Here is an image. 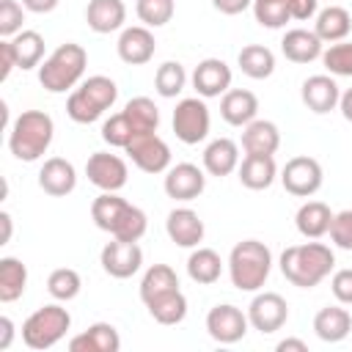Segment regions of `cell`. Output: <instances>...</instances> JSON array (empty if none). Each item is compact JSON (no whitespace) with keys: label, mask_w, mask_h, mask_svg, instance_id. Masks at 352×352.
<instances>
[{"label":"cell","mask_w":352,"mask_h":352,"mask_svg":"<svg viewBox=\"0 0 352 352\" xmlns=\"http://www.w3.org/2000/svg\"><path fill=\"white\" fill-rule=\"evenodd\" d=\"M280 275L297 286V289H314L319 286L324 278H330L333 267H336V253L330 245L324 242H302V245H292L280 253L278 258Z\"/></svg>","instance_id":"obj_1"},{"label":"cell","mask_w":352,"mask_h":352,"mask_svg":"<svg viewBox=\"0 0 352 352\" xmlns=\"http://www.w3.org/2000/svg\"><path fill=\"white\" fill-rule=\"evenodd\" d=\"M55 138V121L44 110H22L8 126V151L22 162H36L47 154Z\"/></svg>","instance_id":"obj_2"},{"label":"cell","mask_w":352,"mask_h":352,"mask_svg":"<svg viewBox=\"0 0 352 352\" xmlns=\"http://www.w3.org/2000/svg\"><path fill=\"white\" fill-rule=\"evenodd\" d=\"M228 278L239 292H258L272 270V253L258 239H242L228 253Z\"/></svg>","instance_id":"obj_3"},{"label":"cell","mask_w":352,"mask_h":352,"mask_svg":"<svg viewBox=\"0 0 352 352\" xmlns=\"http://www.w3.org/2000/svg\"><path fill=\"white\" fill-rule=\"evenodd\" d=\"M88 66V52L82 44L66 41L58 50L50 52V58H44V63L38 66V82L44 91L50 94H66L74 91L85 74Z\"/></svg>","instance_id":"obj_4"},{"label":"cell","mask_w":352,"mask_h":352,"mask_svg":"<svg viewBox=\"0 0 352 352\" xmlns=\"http://www.w3.org/2000/svg\"><path fill=\"white\" fill-rule=\"evenodd\" d=\"M116 99H118V85L104 74H94L82 80L74 91H69L66 116L77 124H94L116 104Z\"/></svg>","instance_id":"obj_5"},{"label":"cell","mask_w":352,"mask_h":352,"mask_svg":"<svg viewBox=\"0 0 352 352\" xmlns=\"http://www.w3.org/2000/svg\"><path fill=\"white\" fill-rule=\"evenodd\" d=\"M69 327H72V314L60 302L41 305L22 322V344L36 352L52 349L69 333Z\"/></svg>","instance_id":"obj_6"},{"label":"cell","mask_w":352,"mask_h":352,"mask_svg":"<svg viewBox=\"0 0 352 352\" xmlns=\"http://www.w3.org/2000/svg\"><path fill=\"white\" fill-rule=\"evenodd\" d=\"M170 124H173V135L184 146H195L209 135L212 116H209V107H206V102L201 96H187V99L176 102Z\"/></svg>","instance_id":"obj_7"},{"label":"cell","mask_w":352,"mask_h":352,"mask_svg":"<svg viewBox=\"0 0 352 352\" xmlns=\"http://www.w3.org/2000/svg\"><path fill=\"white\" fill-rule=\"evenodd\" d=\"M322 182H324V170H322L319 160H314L308 154L292 157L283 165V170H280V184L294 198H311V195H316L322 190Z\"/></svg>","instance_id":"obj_8"},{"label":"cell","mask_w":352,"mask_h":352,"mask_svg":"<svg viewBox=\"0 0 352 352\" xmlns=\"http://www.w3.org/2000/svg\"><path fill=\"white\" fill-rule=\"evenodd\" d=\"M85 176L102 192H118L129 182V168L113 151H94L85 162Z\"/></svg>","instance_id":"obj_9"},{"label":"cell","mask_w":352,"mask_h":352,"mask_svg":"<svg viewBox=\"0 0 352 352\" xmlns=\"http://www.w3.org/2000/svg\"><path fill=\"white\" fill-rule=\"evenodd\" d=\"M248 311L231 305V302H223V305H214L209 308L206 314V333L212 341L217 344H236L248 336Z\"/></svg>","instance_id":"obj_10"},{"label":"cell","mask_w":352,"mask_h":352,"mask_svg":"<svg viewBox=\"0 0 352 352\" xmlns=\"http://www.w3.org/2000/svg\"><path fill=\"white\" fill-rule=\"evenodd\" d=\"M124 151L143 173H165L170 168V146L157 132H143L132 138Z\"/></svg>","instance_id":"obj_11"},{"label":"cell","mask_w":352,"mask_h":352,"mask_svg":"<svg viewBox=\"0 0 352 352\" xmlns=\"http://www.w3.org/2000/svg\"><path fill=\"white\" fill-rule=\"evenodd\" d=\"M289 319V302L278 292H258L248 305V322L261 336L280 330Z\"/></svg>","instance_id":"obj_12"},{"label":"cell","mask_w":352,"mask_h":352,"mask_svg":"<svg viewBox=\"0 0 352 352\" xmlns=\"http://www.w3.org/2000/svg\"><path fill=\"white\" fill-rule=\"evenodd\" d=\"M99 264H102V270L110 278L126 280V278H132L143 267V250H140L138 242H124V239H116L113 236V242H107L102 248Z\"/></svg>","instance_id":"obj_13"},{"label":"cell","mask_w":352,"mask_h":352,"mask_svg":"<svg viewBox=\"0 0 352 352\" xmlns=\"http://www.w3.org/2000/svg\"><path fill=\"white\" fill-rule=\"evenodd\" d=\"M165 195L173 198V201H195L204 187H206V176H204V168L192 165V162H179V165H170L165 170Z\"/></svg>","instance_id":"obj_14"},{"label":"cell","mask_w":352,"mask_h":352,"mask_svg":"<svg viewBox=\"0 0 352 352\" xmlns=\"http://www.w3.org/2000/svg\"><path fill=\"white\" fill-rule=\"evenodd\" d=\"M231 66L223 58H204L195 69H192V88L201 99H214L223 96L231 88Z\"/></svg>","instance_id":"obj_15"},{"label":"cell","mask_w":352,"mask_h":352,"mask_svg":"<svg viewBox=\"0 0 352 352\" xmlns=\"http://www.w3.org/2000/svg\"><path fill=\"white\" fill-rule=\"evenodd\" d=\"M116 52L124 63L129 66H143L154 58L157 52V41H154V33L151 28L146 25H132V28H124L118 41H116Z\"/></svg>","instance_id":"obj_16"},{"label":"cell","mask_w":352,"mask_h":352,"mask_svg":"<svg viewBox=\"0 0 352 352\" xmlns=\"http://www.w3.org/2000/svg\"><path fill=\"white\" fill-rule=\"evenodd\" d=\"M300 96H302V104H305L311 113L324 116V113H330V110L338 107V102H341V88H338V82H336L333 74H311V77L302 82Z\"/></svg>","instance_id":"obj_17"},{"label":"cell","mask_w":352,"mask_h":352,"mask_svg":"<svg viewBox=\"0 0 352 352\" xmlns=\"http://www.w3.org/2000/svg\"><path fill=\"white\" fill-rule=\"evenodd\" d=\"M165 231L170 236L173 245L179 248H198L204 242V220L198 217V212H192L190 206H179V209H170L168 212V220H165Z\"/></svg>","instance_id":"obj_18"},{"label":"cell","mask_w":352,"mask_h":352,"mask_svg":"<svg viewBox=\"0 0 352 352\" xmlns=\"http://www.w3.org/2000/svg\"><path fill=\"white\" fill-rule=\"evenodd\" d=\"M38 187L52 195V198H63L69 192H74L77 187V170L69 160L63 157H50L44 160L41 170H38Z\"/></svg>","instance_id":"obj_19"},{"label":"cell","mask_w":352,"mask_h":352,"mask_svg":"<svg viewBox=\"0 0 352 352\" xmlns=\"http://www.w3.org/2000/svg\"><path fill=\"white\" fill-rule=\"evenodd\" d=\"M280 52H283V58L292 60V63H311V60L322 58L324 41H322L314 30L292 28V30H286L283 38H280Z\"/></svg>","instance_id":"obj_20"},{"label":"cell","mask_w":352,"mask_h":352,"mask_svg":"<svg viewBox=\"0 0 352 352\" xmlns=\"http://www.w3.org/2000/svg\"><path fill=\"white\" fill-rule=\"evenodd\" d=\"M220 116L231 126H248L258 116V99L248 88H228L220 96Z\"/></svg>","instance_id":"obj_21"},{"label":"cell","mask_w":352,"mask_h":352,"mask_svg":"<svg viewBox=\"0 0 352 352\" xmlns=\"http://www.w3.org/2000/svg\"><path fill=\"white\" fill-rule=\"evenodd\" d=\"M121 336L110 322H94L88 330L69 338V352H118Z\"/></svg>","instance_id":"obj_22"},{"label":"cell","mask_w":352,"mask_h":352,"mask_svg":"<svg viewBox=\"0 0 352 352\" xmlns=\"http://www.w3.org/2000/svg\"><path fill=\"white\" fill-rule=\"evenodd\" d=\"M85 22L94 33H116L124 30L126 22V6L124 0H88L85 6Z\"/></svg>","instance_id":"obj_23"},{"label":"cell","mask_w":352,"mask_h":352,"mask_svg":"<svg viewBox=\"0 0 352 352\" xmlns=\"http://www.w3.org/2000/svg\"><path fill=\"white\" fill-rule=\"evenodd\" d=\"M314 333L316 338L327 344H338L352 333V314L338 302V305H324L314 316Z\"/></svg>","instance_id":"obj_24"},{"label":"cell","mask_w":352,"mask_h":352,"mask_svg":"<svg viewBox=\"0 0 352 352\" xmlns=\"http://www.w3.org/2000/svg\"><path fill=\"white\" fill-rule=\"evenodd\" d=\"M242 187L248 190H267L278 179V165L272 154H245V160L236 168Z\"/></svg>","instance_id":"obj_25"},{"label":"cell","mask_w":352,"mask_h":352,"mask_svg":"<svg viewBox=\"0 0 352 352\" xmlns=\"http://www.w3.org/2000/svg\"><path fill=\"white\" fill-rule=\"evenodd\" d=\"M333 217L336 212H330L324 201H305L294 214V226L305 239H322L324 234H330Z\"/></svg>","instance_id":"obj_26"},{"label":"cell","mask_w":352,"mask_h":352,"mask_svg":"<svg viewBox=\"0 0 352 352\" xmlns=\"http://www.w3.org/2000/svg\"><path fill=\"white\" fill-rule=\"evenodd\" d=\"M242 148L245 154H275L280 148V129L267 118H253L242 126Z\"/></svg>","instance_id":"obj_27"},{"label":"cell","mask_w":352,"mask_h":352,"mask_svg":"<svg viewBox=\"0 0 352 352\" xmlns=\"http://www.w3.org/2000/svg\"><path fill=\"white\" fill-rule=\"evenodd\" d=\"M239 168V146L231 138H214L206 148H204V170L209 176H228Z\"/></svg>","instance_id":"obj_28"},{"label":"cell","mask_w":352,"mask_h":352,"mask_svg":"<svg viewBox=\"0 0 352 352\" xmlns=\"http://www.w3.org/2000/svg\"><path fill=\"white\" fill-rule=\"evenodd\" d=\"M352 30V16L344 6H327L314 16V33L324 41V44H336L344 41Z\"/></svg>","instance_id":"obj_29"},{"label":"cell","mask_w":352,"mask_h":352,"mask_svg":"<svg viewBox=\"0 0 352 352\" xmlns=\"http://www.w3.org/2000/svg\"><path fill=\"white\" fill-rule=\"evenodd\" d=\"M187 275L192 283L198 286H212L220 280L223 275V258L217 250L212 248H192V253L187 256Z\"/></svg>","instance_id":"obj_30"},{"label":"cell","mask_w":352,"mask_h":352,"mask_svg":"<svg viewBox=\"0 0 352 352\" xmlns=\"http://www.w3.org/2000/svg\"><path fill=\"white\" fill-rule=\"evenodd\" d=\"M126 209H129V201L126 198H121L118 192H102L91 204V220L96 223V228H102V231H107L113 236V231L124 220Z\"/></svg>","instance_id":"obj_31"},{"label":"cell","mask_w":352,"mask_h":352,"mask_svg":"<svg viewBox=\"0 0 352 352\" xmlns=\"http://www.w3.org/2000/svg\"><path fill=\"white\" fill-rule=\"evenodd\" d=\"M236 66H239L242 74L250 77V80H267V77H272V72H275V55H272V50L264 47V44H248V47L239 50Z\"/></svg>","instance_id":"obj_32"},{"label":"cell","mask_w":352,"mask_h":352,"mask_svg":"<svg viewBox=\"0 0 352 352\" xmlns=\"http://www.w3.org/2000/svg\"><path fill=\"white\" fill-rule=\"evenodd\" d=\"M173 289H179V275L168 264H151L140 278V300H143V305L157 300V297H162V294H168V292H173Z\"/></svg>","instance_id":"obj_33"},{"label":"cell","mask_w":352,"mask_h":352,"mask_svg":"<svg viewBox=\"0 0 352 352\" xmlns=\"http://www.w3.org/2000/svg\"><path fill=\"white\" fill-rule=\"evenodd\" d=\"M25 289H28V267L14 256H3L0 258V302L19 300Z\"/></svg>","instance_id":"obj_34"},{"label":"cell","mask_w":352,"mask_h":352,"mask_svg":"<svg viewBox=\"0 0 352 352\" xmlns=\"http://www.w3.org/2000/svg\"><path fill=\"white\" fill-rule=\"evenodd\" d=\"M146 308H148V316L154 322H160V324H179L187 316V297H184L182 289H173V292L146 302Z\"/></svg>","instance_id":"obj_35"},{"label":"cell","mask_w":352,"mask_h":352,"mask_svg":"<svg viewBox=\"0 0 352 352\" xmlns=\"http://www.w3.org/2000/svg\"><path fill=\"white\" fill-rule=\"evenodd\" d=\"M11 47H14V55H16V69L28 72V69L41 66V58H44V36L38 30H19L11 38Z\"/></svg>","instance_id":"obj_36"},{"label":"cell","mask_w":352,"mask_h":352,"mask_svg":"<svg viewBox=\"0 0 352 352\" xmlns=\"http://www.w3.org/2000/svg\"><path fill=\"white\" fill-rule=\"evenodd\" d=\"M124 116L129 118V124H132V129H135L138 135H143V132H157V126H160V107H157L154 99H148V96H135V99H129V102L124 104Z\"/></svg>","instance_id":"obj_37"},{"label":"cell","mask_w":352,"mask_h":352,"mask_svg":"<svg viewBox=\"0 0 352 352\" xmlns=\"http://www.w3.org/2000/svg\"><path fill=\"white\" fill-rule=\"evenodd\" d=\"M187 85V72L179 60H165L157 66V74H154V91L162 96V99H176Z\"/></svg>","instance_id":"obj_38"},{"label":"cell","mask_w":352,"mask_h":352,"mask_svg":"<svg viewBox=\"0 0 352 352\" xmlns=\"http://www.w3.org/2000/svg\"><path fill=\"white\" fill-rule=\"evenodd\" d=\"M80 289H82V278H80V272L72 270V267H58V270H52L50 278H47V292H50V297L58 300V302L74 300V297L80 294Z\"/></svg>","instance_id":"obj_39"},{"label":"cell","mask_w":352,"mask_h":352,"mask_svg":"<svg viewBox=\"0 0 352 352\" xmlns=\"http://www.w3.org/2000/svg\"><path fill=\"white\" fill-rule=\"evenodd\" d=\"M135 14L146 28H162L173 19L176 14V3L173 0H138L135 3Z\"/></svg>","instance_id":"obj_40"},{"label":"cell","mask_w":352,"mask_h":352,"mask_svg":"<svg viewBox=\"0 0 352 352\" xmlns=\"http://www.w3.org/2000/svg\"><path fill=\"white\" fill-rule=\"evenodd\" d=\"M253 16L261 28H270V30H280L292 19L286 0H253Z\"/></svg>","instance_id":"obj_41"},{"label":"cell","mask_w":352,"mask_h":352,"mask_svg":"<svg viewBox=\"0 0 352 352\" xmlns=\"http://www.w3.org/2000/svg\"><path fill=\"white\" fill-rule=\"evenodd\" d=\"M132 138H138V132L132 129V124L124 116V110L121 113H113L110 118H104V124H102V140L110 148H126Z\"/></svg>","instance_id":"obj_42"},{"label":"cell","mask_w":352,"mask_h":352,"mask_svg":"<svg viewBox=\"0 0 352 352\" xmlns=\"http://www.w3.org/2000/svg\"><path fill=\"white\" fill-rule=\"evenodd\" d=\"M322 63L333 77H352V41H336L322 52Z\"/></svg>","instance_id":"obj_43"},{"label":"cell","mask_w":352,"mask_h":352,"mask_svg":"<svg viewBox=\"0 0 352 352\" xmlns=\"http://www.w3.org/2000/svg\"><path fill=\"white\" fill-rule=\"evenodd\" d=\"M25 22V6L16 0H0V36L14 38L22 30Z\"/></svg>","instance_id":"obj_44"},{"label":"cell","mask_w":352,"mask_h":352,"mask_svg":"<svg viewBox=\"0 0 352 352\" xmlns=\"http://www.w3.org/2000/svg\"><path fill=\"white\" fill-rule=\"evenodd\" d=\"M330 242L341 250H352V209H344L333 217L330 226Z\"/></svg>","instance_id":"obj_45"},{"label":"cell","mask_w":352,"mask_h":352,"mask_svg":"<svg viewBox=\"0 0 352 352\" xmlns=\"http://www.w3.org/2000/svg\"><path fill=\"white\" fill-rule=\"evenodd\" d=\"M330 292L341 305H352V267L336 270L330 278Z\"/></svg>","instance_id":"obj_46"},{"label":"cell","mask_w":352,"mask_h":352,"mask_svg":"<svg viewBox=\"0 0 352 352\" xmlns=\"http://www.w3.org/2000/svg\"><path fill=\"white\" fill-rule=\"evenodd\" d=\"M289 6V16L297 22H308L319 14V0H286Z\"/></svg>","instance_id":"obj_47"},{"label":"cell","mask_w":352,"mask_h":352,"mask_svg":"<svg viewBox=\"0 0 352 352\" xmlns=\"http://www.w3.org/2000/svg\"><path fill=\"white\" fill-rule=\"evenodd\" d=\"M14 69H16V55H14L11 38H3L0 41V80H8Z\"/></svg>","instance_id":"obj_48"},{"label":"cell","mask_w":352,"mask_h":352,"mask_svg":"<svg viewBox=\"0 0 352 352\" xmlns=\"http://www.w3.org/2000/svg\"><path fill=\"white\" fill-rule=\"evenodd\" d=\"M212 6L226 16H236L248 8H253V0H212Z\"/></svg>","instance_id":"obj_49"},{"label":"cell","mask_w":352,"mask_h":352,"mask_svg":"<svg viewBox=\"0 0 352 352\" xmlns=\"http://www.w3.org/2000/svg\"><path fill=\"white\" fill-rule=\"evenodd\" d=\"M60 0H22L25 11H33V14H50L58 8Z\"/></svg>","instance_id":"obj_50"},{"label":"cell","mask_w":352,"mask_h":352,"mask_svg":"<svg viewBox=\"0 0 352 352\" xmlns=\"http://www.w3.org/2000/svg\"><path fill=\"white\" fill-rule=\"evenodd\" d=\"M14 341V322L8 316H0V352H6Z\"/></svg>","instance_id":"obj_51"},{"label":"cell","mask_w":352,"mask_h":352,"mask_svg":"<svg viewBox=\"0 0 352 352\" xmlns=\"http://www.w3.org/2000/svg\"><path fill=\"white\" fill-rule=\"evenodd\" d=\"M275 349L278 352H308V344L302 338H283V341H278Z\"/></svg>","instance_id":"obj_52"},{"label":"cell","mask_w":352,"mask_h":352,"mask_svg":"<svg viewBox=\"0 0 352 352\" xmlns=\"http://www.w3.org/2000/svg\"><path fill=\"white\" fill-rule=\"evenodd\" d=\"M338 110H341V116L352 124V88H346L344 94H341V102H338Z\"/></svg>","instance_id":"obj_53"},{"label":"cell","mask_w":352,"mask_h":352,"mask_svg":"<svg viewBox=\"0 0 352 352\" xmlns=\"http://www.w3.org/2000/svg\"><path fill=\"white\" fill-rule=\"evenodd\" d=\"M0 223H3V236H0V245H8L11 242V231H14V220L8 212H0Z\"/></svg>","instance_id":"obj_54"}]
</instances>
